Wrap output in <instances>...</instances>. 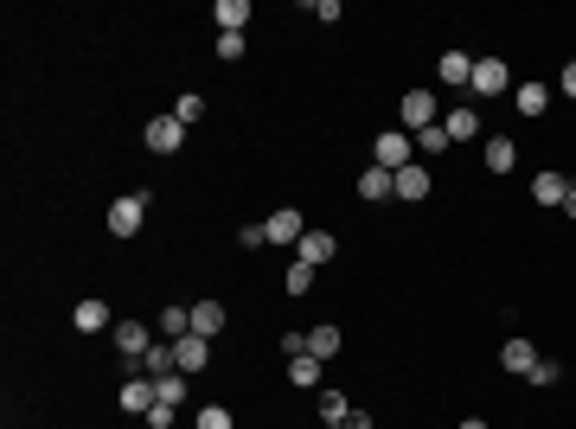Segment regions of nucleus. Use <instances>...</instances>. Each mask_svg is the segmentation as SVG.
<instances>
[{"label":"nucleus","instance_id":"obj_1","mask_svg":"<svg viewBox=\"0 0 576 429\" xmlns=\"http://www.w3.org/2000/svg\"><path fill=\"white\" fill-rule=\"evenodd\" d=\"M410 148H417V135H403V128H384V135L372 142V167H410V160H417V154H410Z\"/></svg>","mask_w":576,"mask_h":429},{"label":"nucleus","instance_id":"obj_2","mask_svg":"<svg viewBox=\"0 0 576 429\" xmlns=\"http://www.w3.org/2000/svg\"><path fill=\"white\" fill-rule=\"evenodd\" d=\"M142 218H148V193H122L116 205H109V231H116V237H134Z\"/></svg>","mask_w":576,"mask_h":429},{"label":"nucleus","instance_id":"obj_3","mask_svg":"<svg viewBox=\"0 0 576 429\" xmlns=\"http://www.w3.org/2000/svg\"><path fill=\"white\" fill-rule=\"evenodd\" d=\"M474 96H506L512 90V71H506V58H474V84H468Z\"/></svg>","mask_w":576,"mask_h":429},{"label":"nucleus","instance_id":"obj_4","mask_svg":"<svg viewBox=\"0 0 576 429\" xmlns=\"http://www.w3.org/2000/svg\"><path fill=\"white\" fill-rule=\"evenodd\" d=\"M397 116H403V135H423V128H435V96L429 90H410Z\"/></svg>","mask_w":576,"mask_h":429},{"label":"nucleus","instance_id":"obj_5","mask_svg":"<svg viewBox=\"0 0 576 429\" xmlns=\"http://www.w3.org/2000/svg\"><path fill=\"white\" fill-rule=\"evenodd\" d=\"M116 404H122L128 417H148V410L160 404V385H154V379H128V385H122V397H116Z\"/></svg>","mask_w":576,"mask_h":429},{"label":"nucleus","instance_id":"obj_6","mask_svg":"<svg viewBox=\"0 0 576 429\" xmlns=\"http://www.w3.org/2000/svg\"><path fill=\"white\" fill-rule=\"evenodd\" d=\"M154 154H180V142H186V122L180 116H160V122H148V135H142Z\"/></svg>","mask_w":576,"mask_h":429},{"label":"nucleus","instance_id":"obj_7","mask_svg":"<svg viewBox=\"0 0 576 429\" xmlns=\"http://www.w3.org/2000/svg\"><path fill=\"white\" fill-rule=\"evenodd\" d=\"M301 237H308V218H301L295 205L269 211V244H301Z\"/></svg>","mask_w":576,"mask_h":429},{"label":"nucleus","instance_id":"obj_8","mask_svg":"<svg viewBox=\"0 0 576 429\" xmlns=\"http://www.w3.org/2000/svg\"><path fill=\"white\" fill-rule=\"evenodd\" d=\"M205 359H211V340H205V333L173 340V365H180V372H205Z\"/></svg>","mask_w":576,"mask_h":429},{"label":"nucleus","instance_id":"obj_9","mask_svg":"<svg viewBox=\"0 0 576 429\" xmlns=\"http://www.w3.org/2000/svg\"><path fill=\"white\" fill-rule=\"evenodd\" d=\"M391 193H397V173H391V167H365V173H359V199H365V205L391 199Z\"/></svg>","mask_w":576,"mask_h":429},{"label":"nucleus","instance_id":"obj_10","mask_svg":"<svg viewBox=\"0 0 576 429\" xmlns=\"http://www.w3.org/2000/svg\"><path fill=\"white\" fill-rule=\"evenodd\" d=\"M134 365H142V379H173V372H180V365H173V346H167V340H160V346H148V353L134 359Z\"/></svg>","mask_w":576,"mask_h":429},{"label":"nucleus","instance_id":"obj_11","mask_svg":"<svg viewBox=\"0 0 576 429\" xmlns=\"http://www.w3.org/2000/svg\"><path fill=\"white\" fill-rule=\"evenodd\" d=\"M295 250H301V263H314V270H320V263H334V250H340V244H334V231H308Z\"/></svg>","mask_w":576,"mask_h":429},{"label":"nucleus","instance_id":"obj_12","mask_svg":"<svg viewBox=\"0 0 576 429\" xmlns=\"http://www.w3.org/2000/svg\"><path fill=\"white\" fill-rule=\"evenodd\" d=\"M397 199H429V173H423V160H410V167H397Z\"/></svg>","mask_w":576,"mask_h":429},{"label":"nucleus","instance_id":"obj_13","mask_svg":"<svg viewBox=\"0 0 576 429\" xmlns=\"http://www.w3.org/2000/svg\"><path fill=\"white\" fill-rule=\"evenodd\" d=\"M442 84H455V90L474 84V58H468V51H442Z\"/></svg>","mask_w":576,"mask_h":429},{"label":"nucleus","instance_id":"obj_14","mask_svg":"<svg viewBox=\"0 0 576 429\" xmlns=\"http://www.w3.org/2000/svg\"><path fill=\"white\" fill-rule=\"evenodd\" d=\"M116 346H122L128 359H142L154 340H148V327H142V320H116Z\"/></svg>","mask_w":576,"mask_h":429},{"label":"nucleus","instance_id":"obj_15","mask_svg":"<svg viewBox=\"0 0 576 429\" xmlns=\"http://www.w3.org/2000/svg\"><path fill=\"white\" fill-rule=\"evenodd\" d=\"M71 327H77V333H103V327H109V308H103V302H77V308H71Z\"/></svg>","mask_w":576,"mask_h":429},{"label":"nucleus","instance_id":"obj_16","mask_svg":"<svg viewBox=\"0 0 576 429\" xmlns=\"http://www.w3.org/2000/svg\"><path fill=\"white\" fill-rule=\"evenodd\" d=\"M211 19H218V33H243V19H250V0H218Z\"/></svg>","mask_w":576,"mask_h":429},{"label":"nucleus","instance_id":"obj_17","mask_svg":"<svg viewBox=\"0 0 576 429\" xmlns=\"http://www.w3.org/2000/svg\"><path fill=\"white\" fill-rule=\"evenodd\" d=\"M218 327H225V308H218V302H192V333L218 340Z\"/></svg>","mask_w":576,"mask_h":429},{"label":"nucleus","instance_id":"obj_18","mask_svg":"<svg viewBox=\"0 0 576 429\" xmlns=\"http://www.w3.org/2000/svg\"><path fill=\"white\" fill-rule=\"evenodd\" d=\"M512 103H518V116H544V103H551V84H518Z\"/></svg>","mask_w":576,"mask_h":429},{"label":"nucleus","instance_id":"obj_19","mask_svg":"<svg viewBox=\"0 0 576 429\" xmlns=\"http://www.w3.org/2000/svg\"><path fill=\"white\" fill-rule=\"evenodd\" d=\"M500 365H506V372H532V365H538L532 340H506V346H500Z\"/></svg>","mask_w":576,"mask_h":429},{"label":"nucleus","instance_id":"obj_20","mask_svg":"<svg viewBox=\"0 0 576 429\" xmlns=\"http://www.w3.org/2000/svg\"><path fill=\"white\" fill-rule=\"evenodd\" d=\"M564 193H570L564 173H538V180H532V199H538V205H564Z\"/></svg>","mask_w":576,"mask_h":429},{"label":"nucleus","instance_id":"obj_21","mask_svg":"<svg viewBox=\"0 0 576 429\" xmlns=\"http://www.w3.org/2000/svg\"><path fill=\"white\" fill-rule=\"evenodd\" d=\"M288 385H301V391H314V385H320V359H308V353H295V359H288Z\"/></svg>","mask_w":576,"mask_h":429},{"label":"nucleus","instance_id":"obj_22","mask_svg":"<svg viewBox=\"0 0 576 429\" xmlns=\"http://www.w3.org/2000/svg\"><path fill=\"white\" fill-rule=\"evenodd\" d=\"M512 160H518V148H512L506 135H493V142H487V173H512Z\"/></svg>","mask_w":576,"mask_h":429},{"label":"nucleus","instance_id":"obj_23","mask_svg":"<svg viewBox=\"0 0 576 429\" xmlns=\"http://www.w3.org/2000/svg\"><path fill=\"white\" fill-rule=\"evenodd\" d=\"M340 353V327H314L308 333V359H334Z\"/></svg>","mask_w":576,"mask_h":429},{"label":"nucleus","instance_id":"obj_24","mask_svg":"<svg viewBox=\"0 0 576 429\" xmlns=\"http://www.w3.org/2000/svg\"><path fill=\"white\" fill-rule=\"evenodd\" d=\"M442 128H449V142H474L480 116H474V110H455V116H442Z\"/></svg>","mask_w":576,"mask_h":429},{"label":"nucleus","instance_id":"obj_25","mask_svg":"<svg viewBox=\"0 0 576 429\" xmlns=\"http://www.w3.org/2000/svg\"><path fill=\"white\" fill-rule=\"evenodd\" d=\"M557 379H564V365H557V359H538V365L526 372V385H538V391H544V385H557Z\"/></svg>","mask_w":576,"mask_h":429},{"label":"nucleus","instance_id":"obj_26","mask_svg":"<svg viewBox=\"0 0 576 429\" xmlns=\"http://www.w3.org/2000/svg\"><path fill=\"white\" fill-rule=\"evenodd\" d=\"M417 148H423V154H449L455 142H449V128L435 122V128H423V135H417Z\"/></svg>","mask_w":576,"mask_h":429},{"label":"nucleus","instance_id":"obj_27","mask_svg":"<svg viewBox=\"0 0 576 429\" xmlns=\"http://www.w3.org/2000/svg\"><path fill=\"white\" fill-rule=\"evenodd\" d=\"M308 288H314V263L295 257V263H288V295H308Z\"/></svg>","mask_w":576,"mask_h":429},{"label":"nucleus","instance_id":"obj_28","mask_svg":"<svg viewBox=\"0 0 576 429\" xmlns=\"http://www.w3.org/2000/svg\"><path fill=\"white\" fill-rule=\"evenodd\" d=\"M352 410H346V397L340 391H320V423H346Z\"/></svg>","mask_w":576,"mask_h":429},{"label":"nucleus","instance_id":"obj_29","mask_svg":"<svg viewBox=\"0 0 576 429\" xmlns=\"http://www.w3.org/2000/svg\"><path fill=\"white\" fill-rule=\"evenodd\" d=\"M192 429H237V423H231V410H225V404H205Z\"/></svg>","mask_w":576,"mask_h":429},{"label":"nucleus","instance_id":"obj_30","mask_svg":"<svg viewBox=\"0 0 576 429\" xmlns=\"http://www.w3.org/2000/svg\"><path fill=\"white\" fill-rule=\"evenodd\" d=\"M160 385V404H186V372H173V379H154Z\"/></svg>","mask_w":576,"mask_h":429},{"label":"nucleus","instance_id":"obj_31","mask_svg":"<svg viewBox=\"0 0 576 429\" xmlns=\"http://www.w3.org/2000/svg\"><path fill=\"white\" fill-rule=\"evenodd\" d=\"M218 58L237 65V58H243V33H218Z\"/></svg>","mask_w":576,"mask_h":429},{"label":"nucleus","instance_id":"obj_32","mask_svg":"<svg viewBox=\"0 0 576 429\" xmlns=\"http://www.w3.org/2000/svg\"><path fill=\"white\" fill-rule=\"evenodd\" d=\"M173 116H180V122H199V116H205V96H180Z\"/></svg>","mask_w":576,"mask_h":429},{"label":"nucleus","instance_id":"obj_33","mask_svg":"<svg viewBox=\"0 0 576 429\" xmlns=\"http://www.w3.org/2000/svg\"><path fill=\"white\" fill-rule=\"evenodd\" d=\"M148 429H173V404H154L148 410Z\"/></svg>","mask_w":576,"mask_h":429},{"label":"nucleus","instance_id":"obj_34","mask_svg":"<svg viewBox=\"0 0 576 429\" xmlns=\"http://www.w3.org/2000/svg\"><path fill=\"white\" fill-rule=\"evenodd\" d=\"M557 90H564V96L576 103V65H564V71H557Z\"/></svg>","mask_w":576,"mask_h":429},{"label":"nucleus","instance_id":"obj_35","mask_svg":"<svg viewBox=\"0 0 576 429\" xmlns=\"http://www.w3.org/2000/svg\"><path fill=\"white\" fill-rule=\"evenodd\" d=\"M564 211H570V225H576V186H570V193H564Z\"/></svg>","mask_w":576,"mask_h":429},{"label":"nucleus","instance_id":"obj_36","mask_svg":"<svg viewBox=\"0 0 576 429\" xmlns=\"http://www.w3.org/2000/svg\"><path fill=\"white\" fill-rule=\"evenodd\" d=\"M461 429H487V423H480V417H468V423H461Z\"/></svg>","mask_w":576,"mask_h":429},{"label":"nucleus","instance_id":"obj_37","mask_svg":"<svg viewBox=\"0 0 576 429\" xmlns=\"http://www.w3.org/2000/svg\"><path fill=\"white\" fill-rule=\"evenodd\" d=\"M320 429H346V423H320Z\"/></svg>","mask_w":576,"mask_h":429}]
</instances>
